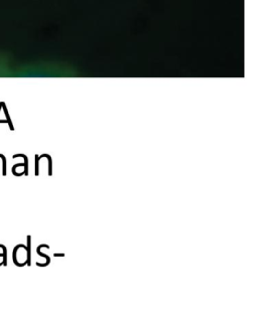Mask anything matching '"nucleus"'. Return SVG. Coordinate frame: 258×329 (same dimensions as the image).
I'll return each instance as SVG.
<instances>
[{
	"instance_id": "obj_1",
	"label": "nucleus",
	"mask_w": 258,
	"mask_h": 329,
	"mask_svg": "<svg viewBox=\"0 0 258 329\" xmlns=\"http://www.w3.org/2000/svg\"><path fill=\"white\" fill-rule=\"evenodd\" d=\"M27 260H26V264L28 266H30V260H31V236H27Z\"/></svg>"
},
{
	"instance_id": "obj_2",
	"label": "nucleus",
	"mask_w": 258,
	"mask_h": 329,
	"mask_svg": "<svg viewBox=\"0 0 258 329\" xmlns=\"http://www.w3.org/2000/svg\"><path fill=\"white\" fill-rule=\"evenodd\" d=\"M17 157H22L23 159H24V173L25 175H28V159H27V156L24 155V154H15V155H13L12 158H17Z\"/></svg>"
},
{
	"instance_id": "obj_3",
	"label": "nucleus",
	"mask_w": 258,
	"mask_h": 329,
	"mask_svg": "<svg viewBox=\"0 0 258 329\" xmlns=\"http://www.w3.org/2000/svg\"><path fill=\"white\" fill-rule=\"evenodd\" d=\"M0 248L3 250V261H2V265L7 266V249L4 245H0Z\"/></svg>"
},
{
	"instance_id": "obj_4",
	"label": "nucleus",
	"mask_w": 258,
	"mask_h": 329,
	"mask_svg": "<svg viewBox=\"0 0 258 329\" xmlns=\"http://www.w3.org/2000/svg\"><path fill=\"white\" fill-rule=\"evenodd\" d=\"M0 157L2 158V164H3V167H2V175L5 176V175H6V158H5V156L3 155V154H0Z\"/></svg>"
},
{
	"instance_id": "obj_5",
	"label": "nucleus",
	"mask_w": 258,
	"mask_h": 329,
	"mask_svg": "<svg viewBox=\"0 0 258 329\" xmlns=\"http://www.w3.org/2000/svg\"><path fill=\"white\" fill-rule=\"evenodd\" d=\"M39 160L40 158L37 155H35V175H39Z\"/></svg>"
}]
</instances>
